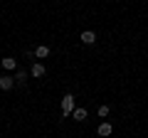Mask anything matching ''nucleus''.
<instances>
[{"mask_svg": "<svg viewBox=\"0 0 148 138\" xmlns=\"http://www.w3.org/2000/svg\"><path fill=\"white\" fill-rule=\"evenodd\" d=\"M72 111H74V94H64L62 96V118L72 116Z\"/></svg>", "mask_w": 148, "mask_h": 138, "instance_id": "f257e3e1", "label": "nucleus"}, {"mask_svg": "<svg viewBox=\"0 0 148 138\" xmlns=\"http://www.w3.org/2000/svg\"><path fill=\"white\" fill-rule=\"evenodd\" d=\"M45 74H47V69H45V64L35 62V64L30 67V77H32V79H40V77H45Z\"/></svg>", "mask_w": 148, "mask_h": 138, "instance_id": "f03ea898", "label": "nucleus"}, {"mask_svg": "<svg viewBox=\"0 0 148 138\" xmlns=\"http://www.w3.org/2000/svg\"><path fill=\"white\" fill-rule=\"evenodd\" d=\"M12 86H15V77H10V74L0 77V89H3V91H10Z\"/></svg>", "mask_w": 148, "mask_h": 138, "instance_id": "7ed1b4c3", "label": "nucleus"}, {"mask_svg": "<svg viewBox=\"0 0 148 138\" xmlns=\"http://www.w3.org/2000/svg\"><path fill=\"white\" fill-rule=\"evenodd\" d=\"M82 42H84V44H94L96 42V35H94V32H91V30H84V32H82Z\"/></svg>", "mask_w": 148, "mask_h": 138, "instance_id": "20e7f679", "label": "nucleus"}, {"mask_svg": "<svg viewBox=\"0 0 148 138\" xmlns=\"http://www.w3.org/2000/svg\"><path fill=\"white\" fill-rule=\"evenodd\" d=\"M0 64H3V69H8V72L17 69V62H15L12 57H3V59H0Z\"/></svg>", "mask_w": 148, "mask_h": 138, "instance_id": "39448f33", "label": "nucleus"}, {"mask_svg": "<svg viewBox=\"0 0 148 138\" xmlns=\"http://www.w3.org/2000/svg\"><path fill=\"white\" fill-rule=\"evenodd\" d=\"M111 133H114V126H111L109 121H104V123L99 126V136H101V138H106V136H111Z\"/></svg>", "mask_w": 148, "mask_h": 138, "instance_id": "423d86ee", "label": "nucleus"}, {"mask_svg": "<svg viewBox=\"0 0 148 138\" xmlns=\"http://www.w3.org/2000/svg\"><path fill=\"white\" fill-rule=\"evenodd\" d=\"M86 116H89V113H86V109H74V111H72V118H74V121H86Z\"/></svg>", "mask_w": 148, "mask_h": 138, "instance_id": "0eeeda50", "label": "nucleus"}, {"mask_svg": "<svg viewBox=\"0 0 148 138\" xmlns=\"http://www.w3.org/2000/svg\"><path fill=\"white\" fill-rule=\"evenodd\" d=\"M35 57H37V59H45V57H49V47H45V44L35 47Z\"/></svg>", "mask_w": 148, "mask_h": 138, "instance_id": "6e6552de", "label": "nucleus"}, {"mask_svg": "<svg viewBox=\"0 0 148 138\" xmlns=\"http://www.w3.org/2000/svg\"><path fill=\"white\" fill-rule=\"evenodd\" d=\"M15 81H20V84H25V81H27V72H22V69H17V77H15Z\"/></svg>", "mask_w": 148, "mask_h": 138, "instance_id": "1a4fd4ad", "label": "nucleus"}, {"mask_svg": "<svg viewBox=\"0 0 148 138\" xmlns=\"http://www.w3.org/2000/svg\"><path fill=\"white\" fill-rule=\"evenodd\" d=\"M109 113H111V109L106 106V104H104V106H99V118H106Z\"/></svg>", "mask_w": 148, "mask_h": 138, "instance_id": "9d476101", "label": "nucleus"}]
</instances>
